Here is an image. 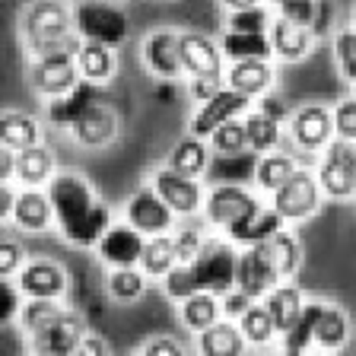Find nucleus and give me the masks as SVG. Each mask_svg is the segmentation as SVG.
Masks as SVG:
<instances>
[{
    "mask_svg": "<svg viewBox=\"0 0 356 356\" xmlns=\"http://www.w3.org/2000/svg\"><path fill=\"white\" fill-rule=\"evenodd\" d=\"M48 197L54 207V229L76 248H96L99 238L115 222L111 207L76 169H60L48 185Z\"/></svg>",
    "mask_w": 356,
    "mask_h": 356,
    "instance_id": "f257e3e1",
    "label": "nucleus"
},
{
    "mask_svg": "<svg viewBox=\"0 0 356 356\" xmlns=\"http://www.w3.org/2000/svg\"><path fill=\"white\" fill-rule=\"evenodd\" d=\"M19 42L29 58L80 51L83 38L74 29V7H67L64 0H29L19 10Z\"/></svg>",
    "mask_w": 356,
    "mask_h": 356,
    "instance_id": "f03ea898",
    "label": "nucleus"
},
{
    "mask_svg": "<svg viewBox=\"0 0 356 356\" xmlns=\"http://www.w3.org/2000/svg\"><path fill=\"white\" fill-rule=\"evenodd\" d=\"M74 29L83 42L121 48L131 35V16L118 0H76Z\"/></svg>",
    "mask_w": 356,
    "mask_h": 356,
    "instance_id": "7ed1b4c3",
    "label": "nucleus"
},
{
    "mask_svg": "<svg viewBox=\"0 0 356 356\" xmlns=\"http://www.w3.org/2000/svg\"><path fill=\"white\" fill-rule=\"evenodd\" d=\"M197 286L213 296H226L236 289V267H238V245L226 236H207L200 254L191 261Z\"/></svg>",
    "mask_w": 356,
    "mask_h": 356,
    "instance_id": "20e7f679",
    "label": "nucleus"
},
{
    "mask_svg": "<svg viewBox=\"0 0 356 356\" xmlns=\"http://www.w3.org/2000/svg\"><path fill=\"white\" fill-rule=\"evenodd\" d=\"M315 175L327 200H353L356 197V143L334 137L318 153Z\"/></svg>",
    "mask_w": 356,
    "mask_h": 356,
    "instance_id": "39448f33",
    "label": "nucleus"
},
{
    "mask_svg": "<svg viewBox=\"0 0 356 356\" xmlns=\"http://www.w3.org/2000/svg\"><path fill=\"white\" fill-rule=\"evenodd\" d=\"M26 80H29L32 92L42 96L44 102H48V99L67 96V92L83 80L80 67H76V51H51V54L29 58Z\"/></svg>",
    "mask_w": 356,
    "mask_h": 356,
    "instance_id": "423d86ee",
    "label": "nucleus"
},
{
    "mask_svg": "<svg viewBox=\"0 0 356 356\" xmlns=\"http://www.w3.org/2000/svg\"><path fill=\"white\" fill-rule=\"evenodd\" d=\"M325 200L327 197H325V191H321V185H318V175H315V169H305V165H299V169L293 172V178H289L280 191L270 194V204H274V210L286 222H305V220H312V216L321 210V204H325Z\"/></svg>",
    "mask_w": 356,
    "mask_h": 356,
    "instance_id": "0eeeda50",
    "label": "nucleus"
},
{
    "mask_svg": "<svg viewBox=\"0 0 356 356\" xmlns=\"http://www.w3.org/2000/svg\"><path fill=\"white\" fill-rule=\"evenodd\" d=\"M286 137L299 153L318 156L327 143L334 140V111L331 105L321 102H302L299 108L289 111Z\"/></svg>",
    "mask_w": 356,
    "mask_h": 356,
    "instance_id": "6e6552de",
    "label": "nucleus"
},
{
    "mask_svg": "<svg viewBox=\"0 0 356 356\" xmlns=\"http://www.w3.org/2000/svg\"><path fill=\"white\" fill-rule=\"evenodd\" d=\"M261 204V197L254 191L242 185V181H220L207 191V200H204V220L213 226V229L229 232L236 229L245 216L252 213Z\"/></svg>",
    "mask_w": 356,
    "mask_h": 356,
    "instance_id": "1a4fd4ad",
    "label": "nucleus"
},
{
    "mask_svg": "<svg viewBox=\"0 0 356 356\" xmlns=\"http://www.w3.org/2000/svg\"><path fill=\"white\" fill-rule=\"evenodd\" d=\"M283 280L280 267H277L270 248L264 245H248V248H238V267H236V286L242 293L261 302V299Z\"/></svg>",
    "mask_w": 356,
    "mask_h": 356,
    "instance_id": "9d476101",
    "label": "nucleus"
},
{
    "mask_svg": "<svg viewBox=\"0 0 356 356\" xmlns=\"http://www.w3.org/2000/svg\"><path fill=\"white\" fill-rule=\"evenodd\" d=\"M149 185L159 191V197L175 210V216H194L204 213V200H207V191L200 185V178L181 175L172 165H159V169L149 172Z\"/></svg>",
    "mask_w": 356,
    "mask_h": 356,
    "instance_id": "9b49d317",
    "label": "nucleus"
},
{
    "mask_svg": "<svg viewBox=\"0 0 356 356\" xmlns=\"http://www.w3.org/2000/svg\"><path fill=\"white\" fill-rule=\"evenodd\" d=\"M124 220L131 222L134 229H140L143 236L149 238V236H165V232H172L178 216H175V210L159 197V191L147 181V185H140L131 197H127Z\"/></svg>",
    "mask_w": 356,
    "mask_h": 356,
    "instance_id": "f8f14e48",
    "label": "nucleus"
},
{
    "mask_svg": "<svg viewBox=\"0 0 356 356\" xmlns=\"http://www.w3.org/2000/svg\"><path fill=\"white\" fill-rule=\"evenodd\" d=\"M140 60L147 67V74L163 83H172L178 76H185V64H181V32L172 29H153L143 35L140 42Z\"/></svg>",
    "mask_w": 356,
    "mask_h": 356,
    "instance_id": "ddd939ff",
    "label": "nucleus"
},
{
    "mask_svg": "<svg viewBox=\"0 0 356 356\" xmlns=\"http://www.w3.org/2000/svg\"><path fill=\"white\" fill-rule=\"evenodd\" d=\"M252 105H254V99H248V96H242L238 89L226 86L222 92H216L210 102H200L197 108H194L191 121H188V134L210 140V134H213L216 127H222L232 118H245V115L252 111Z\"/></svg>",
    "mask_w": 356,
    "mask_h": 356,
    "instance_id": "4468645a",
    "label": "nucleus"
},
{
    "mask_svg": "<svg viewBox=\"0 0 356 356\" xmlns=\"http://www.w3.org/2000/svg\"><path fill=\"white\" fill-rule=\"evenodd\" d=\"M143 248H147V236L134 229L127 220H115L92 252L108 267H140Z\"/></svg>",
    "mask_w": 356,
    "mask_h": 356,
    "instance_id": "2eb2a0df",
    "label": "nucleus"
},
{
    "mask_svg": "<svg viewBox=\"0 0 356 356\" xmlns=\"http://www.w3.org/2000/svg\"><path fill=\"white\" fill-rule=\"evenodd\" d=\"M16 283L26 293V299H64L70 289L64 264L51 258H29L26 267L16 274Z\"/></svg>",
    "mask_w": 356,
    "mask_h": 356,
    "instance_id": "dca6fc26",
    "label": "nucleus"
},
{
    "mask_svg": "<svg viewBox=\"0 0 356 356\" xmlns=\"http://www.w3.org/2000/svg\"><path fill=\"white\" fill-rule=\"evenodd\" d=\"M83 337H86V321H83V315L76 309H70L51 327L29 334V353L32 356H74Z\"/></svg>",
    "mask_w": 356,
    "mask_h": 356,
    "instance_id": "f3484780",
    "label": "nucleus"
},
{
    "mask_svg": "<svg viewBox=\"0 0 356 356\" xmlns=\"http://www.w3.org/2000/svg\"><path fill=\"white\" fill-rule=\"evenodd\" d=\"M118 131H121L118 111L105 102H96L76 118V124L70 127V137L83 149H105L118 140Z\"/></svg>",
    "mask_w": 356,
    "mask_h": 356,
    "instance_id": "a211bd4d",
    "label": "nucleus"
},
{
    "mask_svg": "<svg viewBox=\"0 0 356 356\" xmlns=\"http://www.w3.org/2000/svg\"><path fill=\"white\" fill-rule=\"evenodd\" d=\"M181 64H185V76H222L226 74V54H222L220 42L204 32H181Z\"/></svg>",
    "mask_w": 356,
    "mask_h": 356,
    "instance_id": "6ab92c4d",
    "label": "nucleus"
},
{
    "mask_svg": "<svg viewBox=\"0 0 356 356\" xmlns=\"http://www.w3.org/2000/svg\"><path fill=\"white\" fill-rule=\"evenodd\" d=\"M270 44H274V60L280 64H296V60H305L315 44H318V35L309 29V26H299V22L286 19V16L277 13L274 22H270Z\"/></svg>",
    "mask_w": 356,
    "mask_h": 356,
    "instance_id": "aec40b11",
    "label": "nucleus"
},
{
    "mask_svg": "<svg viewBox=\"0 0 356 356\" xmlns=\"http://www.w3.org/2000/svg\"><path fill=\"white\" fill-rule=\"evenodd\" d=\"M226 83L232 89H238L242 96L248 99H261L267 92H274V83H277V67L274 60H232L226 64Z\"/></svg>",
    "mask_w": 356,
    "mask_h": 356,
    "instance_id": "412c9836",
    "label": "nucleus"
},
{
    "mask_svg": "<svg viewBox=\"0 0 356 356\" xmlns=\"http://www.w3.org/2000/svg\"><path fill=\"white\" fill-rule=\"evenodd\" d=\"M289 222L283 220L280 213L274 210V204H264L261 200L258 207L252 210V213L245 216L242 222H238L236 229H229L226 232V238L229 242H236L238 248H248V245H264V242H270V238L277 236V232H283Z\"/></svg>",
    "mask_w": 356,
    "mask_h": 356,
    "instance_id": "4be33fe9",
    "label": "nucleus"
},
{
    "mask_svg": "<svg viewBox=\"0 0 356 356\" xmlns=\"http://www.w3.org/2000/svg\"><path fill=\"white\" fill-rule=\"evenodd\" d=\"M16 229L22 232H48L54 226V207L48 197V188H19V200L13 210Z\"/></svg>",
    "mask_w": 356,
    "mask_h": 356,
    "instance_id": "5701e85b",
    "label": "nucleus"
},
{
    "mask_svg": "<svg viewBox=\"0 0 356 356\" xmlns=\"http://www.w3.org/2000/svg\"><path fill=\"white\" fill-rule=\"evenodd\" d=\"M102 86H96V83H86V80H80L76 83L67 96H60V99H48V111H44V118L51 121L54 127H70L76 124V118H80L86 108H92L96 102H102Z\"/></svg>",
    "mask_w": 356,
    "mask_h": 356,
    "instance_id": "b1692460",
    "label": "nucleus"
},
{
    "mask_svg": "<svg viewBox=\"0 0 356 356\" xmlns=\"http://www.w3.org/2000/svg\"><path fill=\"white\" fill-rule=\"evenodd\" d=\"M194 350H197V356H245L248 341L236 321L220 318L207 331L194 334Z\"/></svg>",
    "mask_w": 356,
    "mask_h": 356,
    "instance_id": "393cba45",
    "label": "nucleus"
},
{
    "mask_svg": "<svg viewBox=\"0 0 356 356\" xmlns=\"http://www.w3.org/2000/svg\"><path fill=\"white\" fill-rule=\"evenodd\" d=\"M44 140V127L35 115L19 108H3L0 111V147L7 149H29Z\"/></svg>",
    "mask_w": 356,
    "mask_h": 356,
    "instance_id": "a878e982",
    "label": "nucleus"
},
{
    "mask_svg": "<svg viewBox=\"0 0 356 356\" xmlns=\"http://www.w3.org/2000/svg\"><path fill=\"white\" fill-rule=\"evenodd\" d=\"M296 169H299V159L293 153H283V149H270V153L254 156V172H252L254 188L270 197L274 191H280L286 185Z\"/></svg>",
    "mask_w": 356,
    "mask_h": 356,
    "instance_id": "bb28decb",
    "label": "nucleus"
},
{
    "mask_svg": "<svg viewBox=\"0 0 356 356\" xmlns=\"http://www.w3.org/2000/svg\"><path fill=\"white\" fill-rule=\"evenodd\" d=\"M58 172L60 169L54 163V153L44 143L16 153V185L19 188H48Z\"/></svg>",
    "mask_w": 356,
    "mask_h": 356,
    "instance_id": "cd10ccee",
    "label": "nucleus"
},
{
    "mask_svg": "<svg viewBox=\"0 0 356 356\" xmlns=\"http://www.w3.org/2000/svg\"><path fill=\"white\" fill-rule=\"evenodd\" d=\"M261 302L267 305V312H270V318H274V325H277V331L280 334H286L289 327L296 325V318L302 315V309H305V302H309V296H305L302 289L296 286L293 280H280L270 293H267Z\"/></svg>",
    "mask_w": 356,
    "mask_h": 356,
    "instance_id": "c85d7f7f",
    "label": "nucleus"
},
{
    "mask_svg": "<svg viewBox=\"0 0 356 356\" xmlns=\"http://www.w3.org/2000/svg\"><path fill=\"white\" fill-rule=\"evenodd\" d=\"M76 67H80V76L86 83H96V86L105 89L118 74V54L108 44L83 42L80 51H76Z\"/></svg>",
    "mask_w": 356,
    "mask_h": 356,
    "instance_id": "c756f323",
    "label": "nucleus"
},
{
    "mask_svg": "<svg viewBox=\"0 0 356 356\" xmlns=\"http://www.w3.org/2000/svg\"><path fill=\"white\" fill-rule=\"evenodd\" d=\"M210 163H213V149H210V143L204 140V137H194V134L181 137L178 143H172L169 159H165V165H172L175 172L191 175V178L204 175V172L210 169Z\"/></svg>",
    "mask_w": 356,
    "mask_h": 356,
    "instance_id": "7c9ffc66",
    "label": "nucleus"
},
{
    "mask_svg": "<svg viewBox=\"0 0 356 356\" xmlns=\"http://www.w3.org/2000/svg\"><path fill=\"white\" fill-rule=\"evenodd\" d=\"M220 48L226 54V60H274V44L267 32H222Z\"/></svg>",
    "mask_w": 356,
    "mask_h": 356,
    "instance_id": "2f4dec72",
    "label": "nucleus"
},
{
    "mask_svg": "<svg viewBox=\"0 0 356 356\" xmlns=\"http://www.w3.org/2000/svg\"><path fill=\"white\" fill-rule=\"evenodd\" d=\"M220 318H222V302L213 293H204V289H200V293H194V296L178 302V321H181V327H188V331H194V334L207 331V327L216 325Z\"/></svg>",
    "mask_w": 356,
    "mask_h": 356,
    "instance_id": "473e14b6",
    "label": "nucleus"
},
{
    "mask_svg": "<svg viewBox=\"0 0 356 356\" xmlns=\"http://www.w3.org/2000/svg\"><path fill=\"white\" fill-rule=\"evenodd\" d=\"M350 341V315L337 302H325V312L315 331V350L321 353H341Z\"/></svg>",
    "mask_w": 356,
    "mask_h": 356,
    "instance_id": "72a5a7b5",
    "label": "nucleus"
},
{
    "mask_svg": "<svg viewBox=\"0 0 356 356\" xmlns=\"http://www.w3.org/2000/svg\"><path fill=\"white\" fill-rule=\"evenodd\" d=\"M245 134H248V149H252L254 156H261V153H270V149H280L286 124L252 105V111L245 115Z\"/></svg>",
    "mask_w": 356,
    "mask_h": 356,
    "instance_id": "f704fd0d",
    "label": "nucleus"
},
{
    "mask_svg": "<svg viewBox=\"0 0 356 356\" xmlns=\"http://www.w3.org/2000/svg\"><path fill=\"white\" fill-rule=\"evenodd\" d=\"M147 283H149V277L143 274L140 267H108L105 293H108L115 302L131 305V302H137V299H143Z\"/></svg>",
    "mask_w": 356,
    "mask_h": 356,
    "instance_id": "c9c22d12",
    "label": "nucleus"
},
{
    "mask_svg": "<svg viewBox=\"0 0 356 356\" xmlns=\"http://www.w3.org/2000/svg\"><path fill=\"white\" fill-rule=\"evenodd\" d=\"M178 264V254H175V242H172V232L165 236H149L147 238V248H143V258H140V270L149 277V280H163L169 274L172 267Z\"/></svg>",
    "mask_w": 356,
    "mask_h": 356,
    "instance_id": "e433bc0d",
    "label": "nucleus"
},
{
    "mask_svg": "<svg viewBox=\"0 0 356 356\" xmlns=\"http://www.w3.org/2000/svg\"><path fill=\"white\" fill-rule=\"evenodd\" d=\"M67 312H70V305H67L64 299H26L19 325H22V331H26V337H29V334H38V331H44V327H51L54 321L64 318Z\"/></svg>",
    "mask_w": 356,
    "mask_h": 356,
    "instance_id": "4c0bfd02",
    "label": "nucleus"
},
{
    "mask_svg": "<svg viewBox=\"0 0 356 356\" xmlns=\"http://www.w3.org/2000/svg\"><path fill=\"white\" fill-rule=\"evenodd\" d=\"M236 325L242 327L248 347H270V343L280 337V331H277V325H274V318H270V312H267L264 302H252L248 312H245Z\"/></svg>",
    "mask_w": 356,
    "mask_h": 356,
    "instance_id": "58836bf2",
    "label": "nucleus"
},
{
    "mask_svg": "<svg viewBox=\"0 0 356 356\" xmlns=\"http://www.w3.org/2000/svg\"><path fill=\"white\" fill-rule=\"evenodd\" d=\"M210 149L220 159H238V156L248 153V134H245V118H232L222 127H216L210 134Z\"/></svg>",
    "mask_w": 356,
    "mask_h": 356,
    "instance_id": "ea45409f",
    "label": "nucleus"
},
{
    "mask_svg": "<svg viewBox=\"0 0 356 356\" xmlns=\"http://www.w3.org/2000/svg\"><path fill=\"white\" fill-rule=\"evenodd\" d=\"M331 54H334V64H337V74L350 86H356V29L353 26H341L331 35Z\"/></svg>",
    "mask_w": 356,
    "mask_h": 356,
    "instance_id": "a19ab883",
    "label": "nucleus"
},
{
    "mask_svg": "<svg viewBox=\"0 0 356 356\" xmlns=\"http://www.w3.org/2000/svg\"><path fill=\"white\" fill-rule=\"evenodd\" d=\"M267 248H270V254H274L283 280H293L296 270H299V264H302V245H299V238L293 236L289 229H283V232H277V236L267 242Z\"/></svg>",
    "mask_w": 356,
    "mask_h": 356,
    "instance_id": "79ce46f5",
    "label": "nucleus"
},
{
    "mask_svg": "<svg viewBox=\"0 0 356 356\" xmlns=\"http://www.w3.org/2000/svg\"><path fill=\"white\" fill-rule=\"evenodd\" d=\"M277 10L270 3H258V7H245V10H229L226 13V29L229 32H267L274 22Z\"/></svg>",
    "mask_w": 356,
    "mask_h": 356,
    "instance_id": "37998d69",
    "label": "nucleus"
},
{
    "mask_svg": "<svg viewBox=\"0 0 356 356\" xmlns=\"http://www.w3.org/2000/svg\"><path fill=\"white\" fill-rule=\"evenodd\" d=\"M159 283H163L165 296H169L172 302H181V299H188V296H194V293H200L197 277H194V267H191V264H175Z\"/></svg>",
    "mask_w": 356,
    "mask_h": 356,
    "instance_id": "c03bdc74",
    "label": "nucleus"
},
{
    "mask_svg": "<svg viewBox=\"0 0 356 356\" xmlns=\"http://www.w3.org/2000/svg\"><path fill=\"white\" fill-rule=\"evenodd\" d=\"M172 242H175L178 264H191L200 254L207 236H204V229H197V226H178V229H172Z\"/></svg>",
    "mask_w": 356,
    "mask_h": 356,
    "instance_id": "a18cd8bd",
    "label": "nucleus"
},
{
    "mask_svg": "<svg viewBox=\"0 0 356 356\" xmlns=\"http://www.w3.org/2000/svg\"><path fill=\"white\" fill-rule=\"evenodd\" d=\"M334 111V137L356 143V96H343L331 105Z\"/></svg>",
    "mask_w": 356,
    "mask_h": 356,
    "instance_id": "49530a36",
    "label": "nucleus"
},
{
    "mask_svg": "<svg viewBox=\"0 0 356 356\" xmlns=\"http://www.w3.org/2000/svg\"><path fill=\"white\" fill-rule=\"evenodd\" d=\"M0 289H3V305H0V325L10 327L13 321H19L22 305H26V293L19 289L16 277H3V280H0Z\"/></svg>",
    "mask_w": 356,
    "mask_h": 356,
    "instance_id": "de8ad7c7",
    "label": "nucleus"
},
{
    "mask_svg": "<svg viewBox=\"0 0 356 356\" xmlns=\"http://www.w3.org/2000/svg\"><path fill=\"white\" fill-rule=\"evenodd\" d=\"M26 261H29L26 245L13 236H3V242H0V277H16L26 267Z\"/></svg>",
    "mask_w": 356,
    "mask_h": 356,
    "instance_id": "09e8293b",
    "label": "nucleus"
},
{
    "mask_svg": "<svg viewBox=\"0 0 356 356\" xmlns=\"http://www.w3.org/2000/svg\"><path fill=\"white\" fill-rule=\"evenodd\" d=\"M137 353L140 356H188V350L181 347V341L172 337V334H153V337H147V341L140 343Z\"/></svg>",
    "mask_w": 356,
    "mask_h": 356,
    "instance_id": "8fccbe9b",
    "label": "nucleus"
},
{
    "mask_svg": "<svg viewBox=\"0 0 356 356\" xmlns=\"http://www.w3.org/2000/svg\"><path fill=\"white\" fill-rule=\"evenodd\" d=\"M226 86H229L226 74L222 76H191V80H188V96L200 105V102H210V99H213L216 92H222Z\"/></svg>",
    "mask_w": 356,
    "mask_h": 356,
    "instance_id": "3c124183",
    "label": "nucleus"
},
{
    "mask_svg": "<svg viewBox=\"0 0 356 356\" xmlns=\"http://www.w3.org/2000/svg\"><path fill=\"white\" fill-rule=\"evenodd\" d=\"M220 302H222V318H229V321H238L248 312V305L254 302L248 293H242V289H229L226 296H220Z\"/></svg>",
    "mask_w": 356,
    "mask_h": 356,
    "instance_id": "603ef678",
    "label": "nucleus"
},
{
    "mask_svg": "<svg viewBox=\"0 0 356 356\" xmlns=\"http://www.w3.org/2000/svg\"><path fill=\"white\" fill-rule=\"evenodd\" d=\"M16 200H19V188L16 181H0V222H13V210Z\"/></svg>",
    "mask_w": 356,
    "mask_h": 356,
    "instance_id": "864d4df0",
    "label": "nucleus"
},
{
    "mask_svg": "<svg viewBox=\"0 0 356 356\" xmlns=\"http://www.w3.org/2000/svg\"><path fill=\"white\" fill-rule=\"evenodd\" d=\"M254 108H261L264 115H270V118L283 121V124L289 121V111H293V108H286V102H283V99H277L274 92H267V96L254 99Z\"/></svg>",
    "mask_w": 356,
    "mask_h": 356,
    "instance_id": "5fc2aeb1",
    "label": "nucleus"
},
{
    "mask_svg": "<svg viewBox=\"0 0 356 356\" xmlns=\"http://www.w3.org/2000/svg\"><path fill=\"white\" fill-rule=\"evenodd\" d=\"M74 356H115V353H111V347H108V341H105V337L86 331V337L80 341V347H76Z\"/></svg>",
    "mask_w": 356,
    "mask_h": 356,
    "instance_id": "6e6d98bb",
    "label": "nucleus"
},
{
    "mask_svg": "<svg viewBox=\"0 0 356 356\" xmlns=\"http://www.w3.org/2000/svg\"><path fill=\"white\" fill-rule=\"evenodd\" d=\"M0 181H16V149L0 147Z\"/></svg>",
    "mask_w": 356,
    "mask_h": 356,
    "instance_id": "4d7b16f0",
    "label": "nucleus"
},
{
    "mask_svg": "<svg viewBox=\"0 0 356 356\" xmlns=\"http://www.w3.org/2000/svg\"><path fill=\"white\" fill-rule=\"evenodd\" d=\"M222 7H226V13L229 10H245V7H258V3H267V0H220Z\"/></svg>",
    "mask_w": 356,
    "mask_h": 356,
    "instance_id": "13d9d810",
    "label": "nucleus"
},
{
    "mask_svg": "<svg viewBox=\"0 0 356 356\" xmlns=\"http://www.w3.org/2000/svg\"><path fill=\"white\" fill-rule=\"evenodd\" d=\"M267 3H270V7L277 10V7H280V3H283V0H267Z\"/></svg>",
    "mask_w": 356,
    "mask_h": 356,
    "instance_id": "bf43d9fd",
    "label": "nucleus"
},
{
    "mask_svg": "<svg viewBox=\"0 0 356 356\" xmlns=\"http://www.w3.org/2000/svg\"><path fill=\"white\" fill-rule=\"evenodd\" d=\"M156 3H172V0H156Z\"/></svg>",
    "mask_w": 356,
    "mask_h": 356,
    "instance_id": "052dcab7",
    "label": "nucleus"
},
{
    "mask_svg": "<svg viewBox=\"0 0 356 356\" xmlns=\"http://www.w3.org/2000/svg\"><path fill=\"white\" fill-rule=\"evenodd\" d=\"M353 29H356V10H353Z\"/></svg>",
    "mask_w": 356,
    "mask_h": 356,
    "instance_id": "680f3d73",
    "label": "nucleus"
},
{
    "mask_svg": "<svg viewBox=\"0 0 356 356\" xmlns=\"http://www.w3.org/2000/svg\"><path fill=\"white\" fill-rule=\"evenodd\" d=\"M321 356H334V353H321Z\"/></svg>",
    "mask_w": 356,
    "mask_h": 356,
    "instance_id": "e2e57ef3",
    "label": "nucleus"
},
{
    "mask_svg": "<svg viewBox=\"0 0 356 356\" xmlns=\"http://www.w3.org/2000/svg\"><path fill=\"white\" fill-rule=\"evenodd\" d=\"M131 356H140V353H131Z\"/></svg>",
    "mask_w": 356,
    "mask_h": 356,
    "instance_id": "0e129e2a",
    "label": "nucleus"
}]
</instances>
